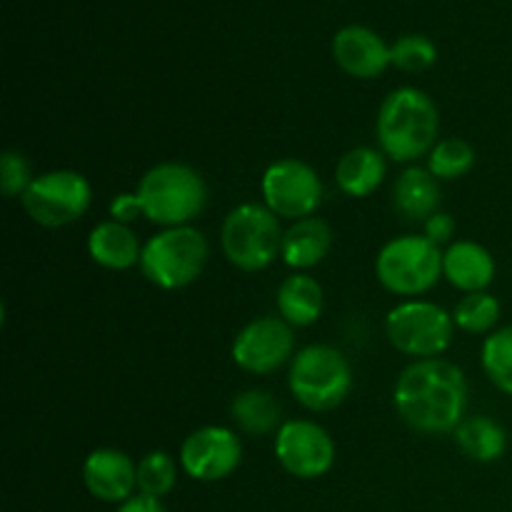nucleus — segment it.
<instances>
[{
    "label": "nucleus",
    "instance_id": "f3484780",
    "mask_svg": "<svg viewBox=\"0 0 512 512\" xmlns=\"http://www.w3.org/2000/svg\"><path fill=\"white\" fill-rule=\"evenodd\" d=\"M440 200H443L440 180L420 165L403 170L393 185L395 210L410 223H425L440 213Z\"/></svg>",
    "mask_w": 512,
    "mask_h": 512
},
{
    "label": "nucleus",
    "instance_id": "412c9836",
    "mask_svg": "<svg viewBox=\"0 0 512 512\" xmlns=\"http://www.w3.org/2000/svg\"><path fill=\"white\" fill-rule=\"evenodd\" d=\"M385 180V155L383 150L360 148L348 150L335 165V183L350 198H368L383 185Z\"/></svg>",
    "mask_w": 512,
    "mask_h": 512
},
{
    "label": "nucleus",
    "instance_id": "b1692460",
    "mask_svg": "<svg viewBox=\"0 0 512 512\" xmlns=\"http://www.w3.org/2000/svg\"><path fill=\"white\" fill-rule=\"evenodd\" d=\"M480 365L490 383L512 398V325L493 330L480 350Z\"/></svg>",
    "mask_w": 512,
    "mask_h": 512
},
{
    "label": "nucleus",
    "instance_id": "a878e982",
    "mask_svg": "<svg viewBox=\"0 0 512 512\" xmlns=\"http://www.w3.org/2000/svg\"><path fill=\"white\" fill-rule=\"evenodd\" d=\"M475 168V150L463 138H445L430 150L428 170L438 180L465 178Z\"/></svg>",
    "mask_w": 512,
    "mask_h": 512
},
{
    "label": "nucleus",
    "instance_id": "6e6552de",
    "mask_svg": "<svg viewBox=\"0 0 512 512\" xmlns=\"http://www.w3.org/2000/svg\"><path fill=\"white\" fill-rule=\"evenodd\" d=\"M453 330V315L430 300H405L385 318L390 345L418 360L443 355L453 343Z\"/></svg>",
    "mask_w": 512,
    "mask_h": 512
},
{
    "label": "nucleus",
    "instance_id": "20e7f679",
    "mask_svg": "<svg viewBox=\"0 0 512 512\" xmlns=\"http://www.w3.org/2000/svg\"><path fill=\"white\" fill-rule=\"evenodd\" d=\"M288 388L303 408L328 413L353 390V368L333 345H308L290 360Z\"/></svg>",
    "mask_w": 512,
    "mask_h": 512
},
{
    "label": "nucleus",
    "instance_id": "dca6fc26",
    "mask_svg": "<svg viewBox=\"0 0 512 512\" xmlns=\"http://www.w3.org/2000/svg\"><path fill=\"white\" fill-rule=\"evenodd\" d=\"M443 278L465 295L483 293L495 278L493 255L475 240H455L443 253Z\"/></svg>",
    "mask_w": 512,
    "mask_h": 512
},
{
    "label": "nucleus",
    "instance_id": "aec40b11",
    "mask_svg": "<svg viewBox=\"0 0 512 512\" xmlns=\"http://www.w3.org/2000/svg\"><path fill=\"white\" fill-rule=\"evenodd\" d=\"M275 303H278V313L285 323L295 325V328H308V325L318 323V318L323 315V285L313 275L293 273L280 283Z\"/></svg>",
    "mask_w": 512,
    "mask_h": 512
},
{
    "label": "nucleus",
    "instance_id": "f03ea898",
    "mask_svg": "<svg viewBox=\"0 0 512 512\" xmlns=\"http://www.w3.org/2000/svg\"><path fill=\"white\" fill-rule=\"evenodd\" d=\"M440 133V113L428 93L418 88H395L378 110L375 135L385 158L413 163L435 148Z\"/></svg>",
    "mask_w": 512,
    "mask_h": 512
},
{
    "label": "nucleus",
    "instance_id": "ddd939ff",
    "mask_svg": "<svg viewBox=\"0 0 512 512\" xmlns=\"http://www.w3.org/2000/svg\"><path fill=\"white\" fill-rule=\"evenodd\" d=\"M293 350L295 338L290 325L283 318L265 315V318L250 320L245 328H240L230 355H233V363L245 373L270 375L283 368L288 360H293Z\"/></svg>",
    "mask_w": 512,
    "mask_h": 512
},
{
    "label": "nucleus",
    "instance_id": "4468645a",
    "mask_svg": "<svg viewBox=\"0 0 512 512\" xmlns=\"http://www.w3.org/2000/svg\"><path fill=\"white\" fill-rule=\"evenodd\" d=\"M83 483L93 498L123 505L138 490V465L123 450L98 448L85 458Z\"/></svg>",
    "mask_w": 512,
    "mask_h": 512
},
{
    "label": "nucleus",
    "instance_id": "39448f33",
    "mask_svg": "<svg viewBox=\"0 0 512 512\" xmlns=\"http://www.w3.org/2000/svg\"><path fill=\"white\" fill-rule=\"evenodd\" d=\"M208 255V240L198 228H165L143 245L140 273L160 290L188 288L203 275Z\"/></svg>",
    "mask_w": 512,
    "mask_h": 512
},
{
    "label": "nucleus",
    "instance_id": "cd10ccee",
    "mask_svg": "<svg viewBox=\"0 0 512 512\" xmlns=\"http://www.w3.org/2000/svg\"><path fill=\"white\" fill-rule=\"evenodd\" d=\"M438 60V48L428 35L410 33L390 45V63L405 73H423Z\"/></svg>",
    "mask_w": 512,
    "mask_h": 512
},
{
    "label": "nucleus",
    "instance_id": "7ed1b4c3",
    "mask_svg": "<svg viewBox=\"0 0 512 512\" xmlns=\"http://www.w3.org/2000/svg\"><path fill=\"white\" fill-rule=\"evenodd\" d=\"M138 198L143 218L160 228L190 225L208 203V185L203 175L185 163H158L140 178Z\"/></svg>",
    "mask_w": 512,
    "mask_h": 512
},
{
    "label": "nucleus",
    "instance_id": "f257e3e1",
    "mask_svg": "<svg viewBox=\"0 0 512 512\" xmlns=\"http://www.w3.org/2000/svg\"><path fill=\"white\" fill-rule=\"evenodd\" d=\"M393 405L418 433H455L468 410V380L448 360H415L395 380Z\"/></svg>",
    "mask_w": 512,
    "mask_h": 512
},
{
    "label": "nucleus",
    "instance_id": "4be33fe9",
    "mask_svg": "<svg viewBox=\"0 0 512 512\" xmlns=\"http://www.w3.org/2000/svg\"><path fill=\"white\" fill-rule=\"evenodd\" d=\"M453 435L460 453L475 463H495V460L503 458L505 448H508L505 428L488 415L465 418Z\"/></svg>",
    "mask_w": 512,
    "mask_h": 512
},
{
    "label": "nucleus",
    "instance_id": "bb28decb",
    "mask_svg": "<svg viewBox=\"0 0 512 512\" xmlns=\"http://www.w3.org/2000/svg\"><path fill=\"white\" fill-rule=\"evenodd\" d=\"M178 483V463L165 450H153L138 463V490L150 498H165Z\"/></svg>",
    "mask_w": 512,
    "mask_h": 512
},
{
    "label": "nucleus",
    "instance_id": "5701e85b",
    "mask_svg": "<svg viewBox=\"0 0 512 512\" xmlns=\"http://www.w3.org/2000/svg\"><path fill=\"white\" fill-rule=\"evenodd\" d=\"M280 413L283 410H280L275 395L260 388L243 390L230 403V418L248 435H268L273 430L278 433V428L283 425L280 423Z\"/></svg>",
    "mask_w": 512,
    "mask_h": 512
},
{
    "label": "nucleus",
    "instance_id": "a211bd4d",
    "mask_svg": "<svg viewBox=\"0 0 512 512\" xmlns=\"http://www.w3.org/2000/svg\"><path fill=\"white\" fill-rule=\"evenodd\" d=\"M88 253L95 265L105 270H130L140 265L143 245L130 225L105 220L98 223L88 235Z\"/></svg>",
    "mask_w": 512,
    "mask_h": 512
},
{
    "label": "nucleus",
    "instance_id": "7c9ffc66",
    "mask_svg": "<svg viewBox=\"0 0 512 512\" xmlns=\"http://www.w3.org/2000/svg\"><path fill=\"white\" fill-rule=\"evenodd\" d=\"M423 228H425V233H423L425 238L433 240L435 245H445V243H450V240H453L455 220H453V215L443 213V210H440V213H435L433 218L425 220Z\"/></svg>",
    "mask_w": 512,
    "mask_h": 512
},
{
    "label": "nucleus",
    "instance_id": "c85d7f7f",
    "mask_svg": "<svg viewBox=\"0 0 512 512\" xmlns=\"http://www.w3.org/2000/svg\"><path fill=\"white\" fill-rule=\"evenodd\" d=\"M33 180L28 160L18 150H5L3 158H0V188H3L5 198H15V195L23 198Z\"/></svg>",
    "mask_w": 512,
    "mask_h": 512
},
{
    "label": "nucleus",
    "instance_id": "f8f14e48",
    "mask_svg": "<svg viewBox=\"0 0 512 512\" xmlns=\"http://www.w3.org/2000/svg\"><path fill=\"white\" fill-rule=\"evenodd\" d=\"M243 463V443L225 425H203L180 445V468L200 483H218L233 475Z\"/></svg>",
    "mask_w": 512,
    "mask_h": 512
},
{
    "label": "nucleus",
    "instance_id": "1a4fd4ad",
    "mask_svg": "<svg viewBox=\"0 0 512 512\" xmlns=\"http://www.w3.org/2000/svg\"><path fill=\"white\" fill-rule=\"evenodd\" d=\"M20 203L33 223L43 228H63L88 213L93 188L78 170H48L30 183Z\"/></svg>",
    "mask_w": 512,
    "mask_h": 512
},
{
    "label": "nucleus",
    "instance_id": "423d86ee",
    "mask_svg": "<svg viewBox=\"0 0 512 512\" xmlns=\"http://www.w3.org/2000/svg\"><path fill=\"white\" fill-rule=\"evenodd\" d=\"M283 230L273 210L260 203H243L228 213L220 230V245L230 265L243 273H258L283 250Z\"/></svg>",
    "mask_w": 512,
    "mask_h": 512
},
{
    "label": "nucleus",
    "instance_id": "9d476101",
    "mask_svg": "<svg viewBox=\"0 0 512 512\" xmlns=\"http://www.w3.org/2000/svg\"><path fill=\"white\" fill-rule=\"evenodd\" d=\"M260 193L265 208L293 223L313 218L323 203V183L318 173L298 158H280L270 163L260 178Z\"/></svg>",
    "mask_w": 512,
    "mask_h": 512
},
{
    "label": "nucleus",
    "instance_id": "393cba45",
    "mask_svg": "<svg viewBox=\"0 0 512 512\" xmlns=\"http://www.w3.org/2000/svg\"><path fill=\"white\" fill-rule=\"evenodd\" d=\"M453 320L455 328L465 330L470 335L490 333L500 320V300L495 295H490L488 290H483V293H468L455 305Z\"/></svg>",
    "mask_w": 512,
    "mask_h": 512
},
{
    "label": "nucleus",
    "instance_id": "2eb2a0df",
    "mask_svg": "<svg viewBox=\"0 0 512 512\" xmlns=\"http://www.w3.org/2000/svg\"><path fill=\"white\" fill-rule=\"evenodd\" d=\"M333 58L353 78L373 80L390 68V45L368 25H345L333 38Z\"/></svg>",
    "mask_w": 512,
    "mask_h": 512
},
{
    "label": "nucleus",
    "instance_id": "c756f323",
    "mask_svg": "<svg viewBox=\"0 0 512 512\" xmlns=\"http://www.w3.org/2000/svg\"><path fill=\"white\" fill-rule=\"evenodd\" d=\"M110 218L115 220V223H133L135 218H140L143 215V205H140V198L138 193H120L115 195L113 200H110V208H108Z\"/></svg>",
    "mask_w": 512,
    "mask_h": 512
},
{
    "label": "nucleus",
    "instance_id": "2f4dec72",
    "mask_svg": "<svg viewBox=\"0 0 512 512\" xmlns=\"http://www.w3.org/2000/svg\"><path fill=\"white\" fill-rule=\"evenodd\" d=\"M115 512H168L165 510V505L160 503L158 498H150V495H133L130 500H125L123 505H118V510Z\"/></svg>",
    "mask_w": 512,
    "mask_h": 512
},
{
    "label": "nucleus",
    "instance_id": "6ab92c4d",
    "mask_svg": "<svg viewBox=\"0 0 512 512\" xmlns=\"http://www.w3.org/2000/svg\"><path fill=\"white\" fill-rule=\"evenodd\" d=\"M330 245H333V233H330V225L325 220H295L283 235L280 258H283L288 268L303 273V270H310L323 263L325 255L330 253Z\"/></svg>",
    "mask_w": 512,
    "mask_h": 512
},
{
    "label": "nucleus",
    "instance_id": "9b49d317",
    "mask_svg": "<svg viewBox=\"0 0 512 512\" xmlns=\"http://www.w3.org/2000/svg\"><path fill=\"white\" fill-rule=\"evenodd\" d=\"M273 448L280 468L300 480L323 478L335 463L333 438L313 420H285L275 433Z\"/></svg>",
    "mask_w": 512,
    "mask_h": 512
},
{
    "label": "nucleus",
    "instance_id": "0eeeda50",
    "mask_svg": "<svg viewBox=\"0 0 512 512\" xmlns=\"http://www.w3.org/2000/svg\"><path fill=\"white\" fill-rule=\"evenodd\" d=\"M375 275L388 293L418 298L443 278V250L425 235H400L380 248Z\"/></svg>",
    "mask_w": 512,
    "mask_h": 512
}]
</instances>
